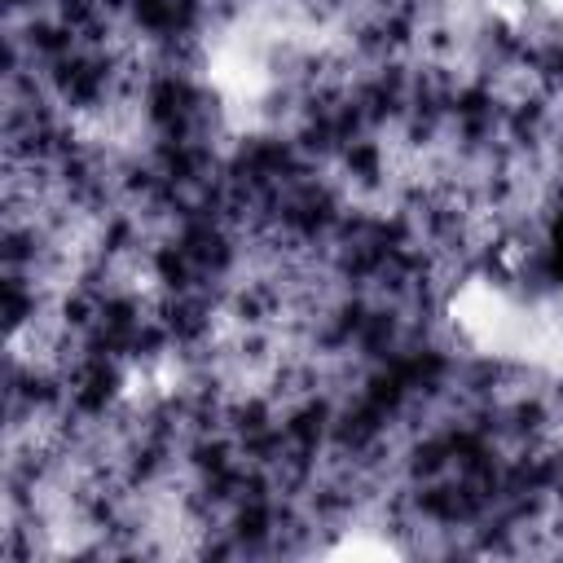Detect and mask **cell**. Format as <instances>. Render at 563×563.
I'll use <instances>...</instances> for the list:
<instances>
[{"label": "cell", "instance_id": "6da1fadb", "mask_svg": "<svg viewBox=\"0 0 563 563\" xmlns=\"http://www.w3.org/2000/svg\"><path fill=\"white\" fill-rule=\"evenodd\" d=\"M523 4H528V0H523ZM532 4H537L541 13H550V18H559V22H563V0H532Z\"/></svg>", "mask_w": 563, "mask_h": 563}]
</instances>
